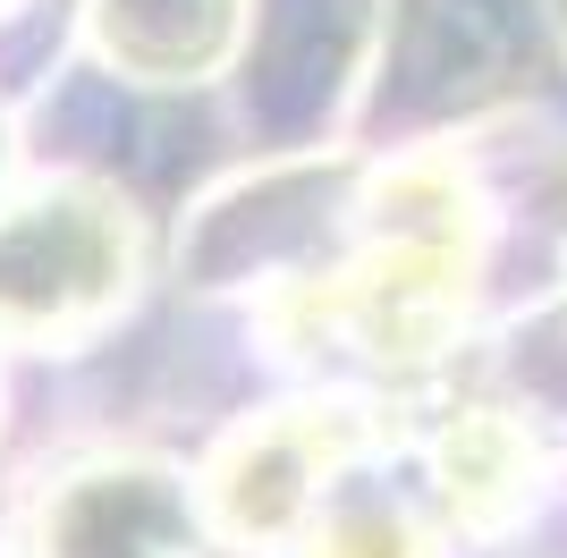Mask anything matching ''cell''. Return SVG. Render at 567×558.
Here are the masks:
<instances>
[{
    "label": "cell",
    "instance_id": "5",
    "mask_svg": "<svg viewBox=\"0 0 567 558\" xmlns=\"http://www.w3.org/2000/svg\"><path fill=\"white\" fill-rule=\"evenodd\" d=\"M432 474H441V499H450L457 525L492 534V525H508V516L525 508V490H534V441H525V423L499 415V406H457L450 432L432 441Z\"/></svg>",
    "mask_w": 567,
    "mask_h": 558
},
{
    "label": "cell",
    "instance_id": "1",
    "mask_svg": "<svg viewBox=\"0 0 567 558\" xmlns=\"http://www.w3.org/2000/svg\"><path fill=\"white\" fill-rule=\"evenodd\" d=\"M144 237L111 186L60 178L0 204V348H69L136 288Z\"/></svg>",
    "mask_w": 567,
    "mask_h": 558
},
{
    "label": "cell",
    "instance_id": "6",
    "mask_svg": "<svg viewBox=\"0 0 567 558\" xmlns=\"http://www.w3.org/2000/svg\"><path fill=\"white\" fill-rule=\"evenodd\" d=\"M306 558H441V541L415 525L406 499L339 483L331 499H322V516L306 525Z\"/></svg>",
    "mask_w": 567,
    "mask_h": 558
},
{
    "label": "cell",
    "instance_id": "2",
    "mask_svg": "<svg viewBox=\"0 0 567 558\" xmlns=\"http://www.w3.org/2000/svg\"><path fill=\"white\" fill-rule=\"evenodd\" d=\"M355 441H364L355 406H288L271 423L229 432V448L204 474L213 534L237 541V550H288V541H306L322 499L348 483Z\"/></svg>",
    "mask_w": 567,
    "mask_h": 558
},
{
    "label": "cell",
    "instance_id": "3",
    "mask_svg": "<svg viewBox=\"0 0 567 558\" xmlns=\"http://www.w3.org/2000/svg\"><path fill=\"white\" fill-rule=\"evenodd\" d=\"M213 541L204 483L153 457H94L43 483L25 558H195Z\"/></svg>",
    "mask_w": 567,
    "mask_h": 558
},
{
    "label": "cell",
    "instance_id": "4",
    "mask_svg": "<svg viewBox=\"0 0 567 558\" xmlns=\"http://www.w3.org/2000/svg\"><path fill=\"white\" fill-rule=\"evenodd\" d=\"M94 43L136 85H195L237 51V0H94Z\"/></svg>",
    "mask_w": 567,
    "mask_h": 558
}]
</instances>
